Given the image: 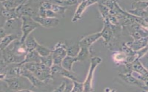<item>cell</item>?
Masks as SVG:
<instances>
[{
    "instance_id": "1",
    "label": "cell",
    "mask_w": 148,
    "mask_h": 92,
    "mask_svg": "<svg viewBox=\"0 0 148 92\" xmlns=\"http://www.w3.org/2000/svg\"><path fill=\"white\" fill-rule=\"evenodd\" d=\"M40 2L38 3V1H24V2L16 9V13L18 18H21L23 16H28L32 18L38 16Z\"/></svg>"
},
{
    "instance_id": "2",
    "label": "cell",
    "mask_w": 148,
    "mask_h": 92,
    "mask_svg": "<svg viewBox=\"0 0 148 92\" xmlns=\"http://www.w3.org/2000/svg\"><path fill=\"white\" fill-rule=\"evenodd\" d=\"M3 81L8 89L14 92L23 89H29L30 85H31L29 81L22 76L6 78Z\"/></svg>"
},
{
    "instance_id": "3",
    "label": "cell",
    "mask_w": 148,
    "mask_h": 92,
    "mask_svg": "<svg viewBox=\"0 0 148 92\" xmlns=\"http://www.w3.org/2000/svg\"><path fill=\"white\" fill-rule=\"evenodd\" d=\"M102 59L99 56H94L90 59V65L86 78L83 82L84 92H92L93 91V80L96 68L101 63Z\"/></svg>"
},
{
    "instance_id": "4",
    "label": "cell",
    "mask_w": 148,
    "mask_h": 92,
    "mask_svg": "<svg viewBox=\"0 0 148 92\" xmlns=\"http://www.w3.org/2000/svg\"><path fill=\"white\" fill-rule=\"evenodd\" d=\"M21 18L22 21V35L19 41L21 42L24 43L26 38L40 25L30 17L23 16Z\"/></svg>"
},
{
    "instance_id": "5",
    "label": "cell",
    "mask_w": 148,
    "mask_h": 92,
    "mask_svg": "<svg viewBox=\"0 0 148 92\" xmlns=\"http://www.w3.org/2000/svg\"><path fill=\"white\" fill-rule=\"evenodd\" d=\"M53 65H61L62 61L67 56V47L62 42L56 44L52 52Z\"/></svg>"
},
{
    "instance_id": "6",
    "label": "cell",
    "mask_w": 148,
    "mask_h": 92,
    "mask_svg": "<svg viewBox=\"0 0 148 92\" xmlns=\"http://www.w3.org/2000/svg\"><path fill=\"white\" fill-rule=\"evenodd\" d=\"M22 21L21 18H14L7 20L3 28L6 34H16L21 37Z\"/></svg>"
},
{
    "instance_id": "7",
    "label": "cell",
    "mask_w": 148,
    "mask_h": 92,
    "mask_svg": "<svg viewBox=\"0 0 148 92\" xmlns=\"http://www.w3.org/2000/svg\"><path fill=\"white\" fill-rule=\"evenodd\" d=\"M2 61L6 65L13 64H21L24 60L25 57L18 56L14 54L9 48L2 50Z\"/></svg>"
},
{
    "instance_id": "8",
    "label": "cell",
    "mask_w": 148,
    "mask_h": 92,
    "mask_svg": "<svg viewBox=\"0 0 148 92\" xmlns=\"http://www.w3.org/2000/svg\"><path fill=\"white\" fill-rule=\"evenodd\" d=\"M33 74L37 78L43 82L53 77L52 75L51 68L46 66L41 63L39 64L38 68Z\"/></svg>"
},
{
    "instance_id": "9",
    "label": "cell",
    "mask_w": 148,
    "mask_h": 92,
    "mask_svg": "<svg viewBox=\"0 0 148 92\" xmlns=\"http://www.w3.org/2000/svg\"><path fill=\"white\" fill-rule=\"evenodd\" d=\"M21 65V76L25 77L29 81L32 87L40 88L45 85V82L40 81L36 76L30 71Z\"/></svg>"
},
{
    "instance_id": "10",
    "label": "cell",
    "mask_w": 148,
    "mask_h": 92,
    "mask_svg": "<svg viewBox=\"0 0 148 92\" xmlns=\"http://www.w3.org/2000/svg\"><path fill=\"white\" fill-rule=\"evenodd\" d=\"M98 2L95 1H81L77 6L76 10L74 13L73 17L72 18V22L75 23L81 19L82 15L88 7Z\"/></svg>"
},
{
    "instance_id": "11",
    "label": "cell",
    "mask_w": 148,
    "mask_h": 92,
    "mask_svg": "<svg viewBox=\"0 0 148 92\" xmlns=\"http://www.w3.org/2000/svg\"><path fill=\"white\" fill-rule=\"evenodd\" d=\"M32 18L39 25L46 28L56 27L60 23L59 19L58 18H43L37 16Z\"/></svg>"
},
{
    "instance_id": "12",
    "label": "cell",
    "mask_w": 148,
    "mask_h": 92,
    "mask_svg": "<svg viewBox=\"0 0 148 92\" xmlns=\"http://www.w3.org/2000/svg\"><path fill=\"white\" fill-rule=\"evenodd\" d=\"M119 76L125 82L129 84L138 87L143 89H147V85L143 83V82L133 76L131 72H128L125 73H121L119 75Z\"/></svg>"
},
{
    "instance_id": "13",
    "label": "cell",
    "mask_w": 148,
    "mask_h": 92,
    "mask_svg": "<svg viewBox=\"0 0 148 92\" xmlns=\"http://www.w3.org/2000/svg\"><path fill=\"white\" fill-rule=\"evenodd\" d=\"M129 70L128 72H133L142 76L148 77V71L140 62L139 59H137L130 64H125Z\"/></svg>"
},
{
    "instance_id": "14",
    "label": "cell",
    "mask_w": 148,
    "mask_h": 92,
    "mask_svg": "<svg viewBox=\"0 0 148 92\" xmlns=\"http://www.w3.org/2000/svg\"><path fill=\"white\" fill-rule=\"evenodd\" d=\"M52 75L53 76L54 75H60L63 77H65L73 81H79L76 77L72 73V72L67 71L62 67L61 65H53L51 68Z\"/></svg>"
},
{
    "instance_id": "15",
    "label": "cell",
    "mask_w": 148,
    "mask_h": 92,
    "mask_svg": "<svg viewBox=\"0 0 148 92\" xmlns=\"http://www.w3.org/2000/svg\"><path fill=\"white\" fill-rule=\"evenodd\" d=\"M100 38H101L100 32H97L84 37L80 40L78 43L80 48L84 47L90 48L91 45Z\"/></svg>"
},
{
    "instance_id": "16",
    "label": "cell",
    "mask_w": 148,
    "mask_h": 92,
    "mask_svg": "<svg viewBox=\"0 0 148 92\" xmlns=\"http://www.w3.org/2000/svg\"><path fill=\"white\" fill-rule=\"evenodd\" d=\"M147 44L148 37H147L134 40L132 42H128L126 45L133 51L137 52L147 47Z\"/></svg>"
},
{
    "instance_id": "17",
    "label": "cell",
    "mask_w": 148,
    "mask_h": 92,
    "mask_svg": "<svg viewBox=\"0 0 148 92\" xmlns=\"http://www.w3.org/2000/svg\"><path fill=\"white\" fill-rule=\"evenodd\" d=\"M21 38V36L18 35H7L0 41V51H2V50L8 48L12 42H14V41L20 40Z\"/></svg>"
},
{
    "instance_id": "18",
    "label": "cell",
    "mask_w": 148,
    "mask_h": 92,
    "mask_svg": "<svg viewBox=\"0 0 148 92\" xmlns=\"http://www.w3.org/2000/svg\"><path fill=\"white\" fill-rule=\"evenodd\" d=\"M29 63H41V57L35 50L28 52L25 55L24 60L19 65H22Z\"/></svg>"
},
{
    "instance_id": "19",
    "label": "cell",
    "mask_w": 148,
    "mask_h": 92,
    "mask_svg": "<svg viewBox=\"0 0 148 92\" xmlns=\"http://www.w3.org/2000/svg\"><path fill=\"white\" fill-rule=\"evenodd\" d=\"M100 33L101 34V37L104 39L105 42L108 43L110 42L113 33L111 27L110 25V22H108V19H105L104 26Z\"/></svg>"
},
{
    "instance_id": "20",
    "label": "cell",
    "mask_w": 148,
    "mask_h": 92,
    "mask_svg": "<svg viewBox=\"0 0 148 92\" xmlns=\"http://www.w3.org/2000/svg\"><path fill=\"white\" fill-rule=\"evenodd\" d=\"M77 61L76 57H71L67 55L63 59L61 63V66L65 70L72 72V68L74 63Z\"/></svg>"
},
{
    "instance_id": "21",
    "label": "cell",
    "mask_w": 148,
    "mask_h": 92,
    "mask_svg": "<svg viewBox=\"0 0 148 92\" xmlns=\"http://www.w3.org/2000/svg\"><path fill=\"white\" fill-rule=\"evenodd\" d=\"M24 1L21 0H8L0 1L3 8L7 9H15L20 6Z\"/></svg>"
},
{
    "instance_id": "22",
    "label": "cell",
    "mask_w": 148,
    "mask_h": 92,
    "mask_svg": "<svg viewBox=\"0 0 148 92\" xmlns=\"http://www.w3.org/2000/svg\"><path fill=\"white\" fill-rule=\"evenodd\" d=\"M24 44L25 45V48L29 52L35 50L39 43L37 42L35 38L30 35L29 36L26 38L25 41L24 42Z\"/></svg>"
},
{
    "instance_id": "23",
    "label": "cell",
    "mask_w": 148,
    "mask_h": 92,
    "mask_svg": "<svg viewBox=\"0 0 148 92\" xmlns=\"http://www.w3.org/2000/svg\"><path fill=\"white\" fill-rule=\"evenodd\" d=\"M1 15L7 20L18 18L15 9H7L3 8L1 11Z\"/></svg>"
},
{
    "instance_id": "24",
    "label": "cell",
    "mask_w": 148,
    "mask_h": 92,
    "mask_svg": "<svg viewBox=\"0 0 148 92\" xmlns=\"http://www.w3.org/2000/svg\"><path fill=\"white\" fill-rule=\"evenodd\" d=\"M90 48L81 47L76 58L77 61H84L89 57L90 55Z\"/></svg>"
},
{
    "instance_id": "25",
    "label": "cell",
    "mask_w": 148,
    "mask_h": 92,
    "mask_svg": "<svg viewBox=\"0 0 148 92\" xmlns=\"http://www.w3.org/2000/svg\"><path fill=\"white\" fill-rule=\"evenodd\" d=\"M35 51L41 57H45L49 55L52 54V50L45 47L44 46L42 45L39 43L36 48Z\"/></svg>"
},
{
    "instance_id": "26",
    "label": "cell",
    "mask_w": 148,
    "mask_h": 92,
    "mask_svg": "<svg viewBox=\"0 0 148 92\" xmlns=\"http://www.w3.org/2000/svg\"><path fill=\"white\" fill-rule=\"evenodd\" d=\"M128 13L132 15L135 16L138 18L147 19L148 17V13L145 10L141 9H131L128 11Z\"/></svg>"
},
{
    "instance_id": "27",
    "label": "cell",
    "mask_w": 148,
    "mask_h": 92,
    "mask_svg": "<svg viewBox=\"0 0 148 92\" xmlns=\"http://www.w3.org/2000/svg\"><path fill=\"white\" fill-rule=\"evenodd\" d=\"M52 4L50 10L52 11L54 13L56 14L58 16L60 15L62 16L64 15L68 7H62L52 2Z\"/></svg>"
},
{
    "instance_id": "28",
    "label": "cell",
    "mask_w": 148,
    "mask_h": 92,
    "mask_svg": "<svg viewBox=\"0 0 148 92\" xmlns=\"http://www.w3.org/2000/svg\"><path fill=\"white\" fill-rule=\"evenodd\" d=\"M80 50L79 43L74 44L69 47H67V55L71 57H76Z\"/></svg>"
},
{
    "instance_id": "29",
    "label": "cell",
    "mask_w": 148,
    "mask_h": 92,
    "mask_svg": "<svg viewBox=\"0 0 148 92\" xmlns=\"http://www.w3.org/2000/svg\"><path fill=\"white\" fill-rule=\"evenodd\" d=\"M41 63L51 68L54 65L52 54L45 57H41Z\"/></svg>"
},
{
    "instance_id": "30",
    "label": "cell",
    "mask_w": 148,
    "mask_h": 92,
    "mask_svg": "<svg viewBox=\"0 0 148 92\" xmlns=\"http://www.w3.org/2000/svg\"><path fill=\"white\" fill-rule=\"evenodd\" d=\"M148 7V1H138L133 2L132 4V9L145 10Z\"/></svg>"
},
{
    "instance_id": "31",
    "label": "cell",
    "mask_w": 148,
    "mask_h": 92,
    "mask_svg": "<svg viewBox=\"0 0 148 92\" xmlns=\"http://www.w3.org/2000/svg\"><path fill=\"white\" fill-rule=\"evenodd\" d=\"M54 3L62 7H68L69 6H73L78 3L77 1L68 0V1H52Z\"/></svg>"
},
{
    "instance_id": "32",
    "label": "cell",
    "mask_w": 148,
    "mask_h": 92,
    "mask_svg": "<svg viewBox=\"0 0 148 92\" xmlns=\"http://www.w3.org/2000/svg\"><path fill=\"white\" fill-rule=\"evenodd\" d=\"M114 59L117 63L125 62L127 59V55L122 51L115 52L113 55Z\"/></svg>"
},
{
    "instance_id": "33",
    "label": "cell",
    "mask_w": 148,
    "mask_h": 92,
    "mask_svg": "<svg viewBox=\"0 0 148 92\" xmlns=\"http://www.w3.org/2000/svg\"><path fill=\"white\" fill-rule=\"evenodd\" d=\"M73 87L71 92H83V83L80 82L79 81H73Z\"/></svg>"
},
{
    "instance_id": "34",
    "label": "cell",
    "mask_w": 148,
    "mask_h": 92,
    "mask_svg": "<svg viewBox=\"0 0 148 92\" xmlns=\"http://www.w3.org/2000/svg\"><path fill=\"white\" fill-rule=\"evenodd\" d=\"M66 85V83L63 82L62 84H60V86L59 87H58L57 89H56L52 92H64Z\"/></svg>"
},
{
    "instance_id": "35",
    "label": "cell",
    "mask_w": 148,
    "mask_h": 92,
    "mask_svg": "<svg viewBox=\"0 0 148 92\" xmlns=\"http://www.w3.org/2000/svg\"><path fill=\"white\" fill-rule=\"evenodd\" d=\"M7 34L3 27H0V40L4 37Z\"/></svg>"
},
{
    "instance_id": "36",
    "label": "cell",
    "mask_w": 148,
    "mask_h": 92,
    "mask_svg": "<svg viewBox=\"0 0 148 92\" xmlns=\"http://www.w3.org/2000/svg\"><path fill=\"white\" fill-rule=\"evenodd\" d=\"M104 91H105V92H116V90L114 89H111L108 87L106 88Z\"/></svg>"
},
{
    "instance_id": "37",
    "label": "cell",
    "mask_w": 148,
    "mask_h": 92,
    "mask_svg": "<svg viewBox=\"0 0 148 92\" xmlns=\"http://www.w3.org/2000/svg\"><path fill=\"white\" fill-rule=\"evenodd\" d=\"M15 92H35L30 90V89H23L21 90H19V91H16Z\"/></svg>"
},
{
    "instance_id": "38",
    "label": "cell",
    "mask_w": 148,
    "mask_h": 92,
    "mask_svg": "<svg viewBox=\"0 0 148 92\" xmlns=\"http://www.w3.org/2000/svg\"><path fill=\"white\" fill-rule=\"evenodd\" d=\"M0 92H4V91H0Z\"/></svg>"
},
{
    "instance_id": "39",
    "label": "cell",
    "mask_w": 148,
    "mask_h": 92,
    "mask_svg": "<svg viewBox=\"0 0 148 92\" xmlns=\"http://www.w3.org/2000/svg\"></svg>"
}]
</instances>
